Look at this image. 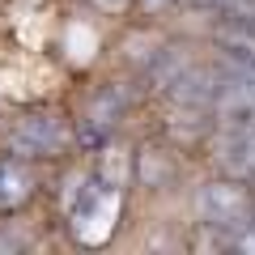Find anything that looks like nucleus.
I'll list each match as a JSON object with an SVG mask.
<instances>
[{"label": "nucleus", "instance_id": "nucleus-1", "mask_svg": "<svg viewBox=\"0 0 255 255\" xmlns=\"http://www.w3.org/2000/svg\"><path fill=\"white\" fill-rule=\"evenodd\" d=\"M196 217L217 234H230L234 226L255 217V191L243 179H217L209 187H200L196 196Z\"/></svg>", "mask_w": 255, "mask_h": 255}, {"label": "nucleus", "instance_id": "nucleus-2", "mask_svg": "<svg viewBox=\"0 0 255 255\" xmlns=\"http://www.w3.org/2000/svg\"><path fill=\"white\" fill-rule=\"evenodd\" d=\"M64 145H68V132L47 111L17 115L9 128V153H17V157H55Z\"/></svg>", "mask_w": 255, "mask_h": 255}, {"label": "nucleus", "instance_id": "nucleus-3", "mask_svg": "<svg viewBox=\"0 0 255 255\" xmlns=\"http://www.w3.org/2000/svg\"><path fill=\"white\" fill-rule=\"evenodd\" d=\"M115 209H119V191H115V183H107V179H90V183L81 187V196H77V204H73V230L85 238V243H98V238L111 230Z\"/></svg>", "mask_w": 255, "mask_h": 255}, {"label": "nucleus", "instance_id": "nucleus-4", "mask_svg": "<svg viewBox=\"0 0 255 255\" xmlns=\"http://www.w3.org/2000/svg\"><path fill=\"white\" fill-rule=\"evenodd\" d=\"M213 157L230 179L255 183V119H238L221 128V136L213 140Z\"/></svg>", "mask_w": 255, "mask_h": 255}, {"label": "nucleus", "instance_id": "nucleus-5", "mask_svg": "<svg viewBox=\"0 0 255 255\" xmlns=\"http://www.w3.org/2000/svg\"><path fill=\"white\" fill-rule=\"evenodd\" d=\"M34 196V170H30V157H0V213H13Z\"/></svg>", "mask_w": 255, "mask_h": 255}, {"label": "nucleus", "instance_id": "nucleus-6", "mask_svg": "<svg viewBox=\"0 0 255 255\" xmlns=\"http://www.w3.org/2000/svg\"><path fill=\"white\" fill-rule=\"evenodd\" d=\"M119 107H124V98H119L115 90L111 94H102L98 102H94V111H90V119H85V145H98L102 136L111 132V124H115V115H119Z\"/></svg>", "mask_w": 255, "mask_h": 255}, {"label": "nucleus", "instance_id": "nucleus-7", "mask_svg": "<svg viewBox=\"0 0 255 255\" xmlns=\"http://www.w3.org/2000/svg\"><path fill=\"white\" fill-rule=\"evenodd\" d=\"M196 4H209V9H226L230 0H196Z\"/></svg>", "mask_w": 255, "mask_h": 255}, {"label": "nucleus", "instance_id": "nucleus-8", "mask_svg": "<svg viewBox=\"0 0 255 255\" xmlns=\"http://www.w3.org/2000/svg\"><path fill=\"white\" fill-rule=\"evenodd\" d=\"M140 4H145V9H162L166 0H140Z\"/></svg>", "mask_w": 255, "mask_h": 255}]
</instances>
